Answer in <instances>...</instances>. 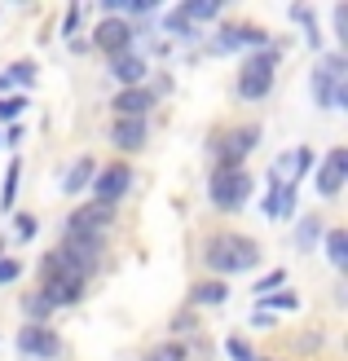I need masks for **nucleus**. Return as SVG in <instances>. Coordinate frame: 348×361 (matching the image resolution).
Segmentation results:
<instances>
[{
	"label": "nucleus",
	"instance_id": "obj_10",
	"mask_svg": "<svg viewBox=\"0 0 348 361\" xmlns=\"http://www.w3.org/2000/svg\"><path fill=\"white\" fill-rule=\"evenodd\" d=\"M308 164H313V150H308V146H296L291 154L273 159V168H269V185H291V190H296V185H300V176L308 172Z\"/></svg>",
	"mask_w": 348,
	"mask_h": 361
},
{
	"label": "nucleus",
	"instance_id": "obj_30",
	"mask_svg": "<svg viewBox=\"0 0 348 361\" xmlns=\"http://www.w3.org/2000/svg\"><path fill=\"white\" fill-rule=\"evenodd\" d=\"M35 216H18V238H35Z\"/></svg>",
	"mask_w": 348,
	"mask_h": 361
},
{
	"label": "nucleus",
	"instance_id": "obj_7",
	"mask_svg": "<svg viewBox=\"0 0 348 361\" xmlns=\"http://www.w3.org/2000/svg\"><path fill=\"white\" fill-rule=\"evenodd\" d=\"M13 344H18V353L31 357V361H53V357H62V335L49 331V326H23Z\"/></svg>",
	"mask_w": 348,
	"mask_h": 361
},
{
	"label": "nucleus",
	"instance_id": "obj_3",
	"mask_svg": "<svg viewBox=\"0 0 348 361\" xmlns=\"http://www.w3.org/2000/svg\"><path fill=\"white\" fill-rule=\"evenodd\" d=\"M208 194L221 212H238L251 198V172L247 168H216L208 180Z\"/></svg>",
	"mask_w": 348,
	"mask_h": 361
},
{
	"label": "nucleus",
	"instance_id": "obj_19",
	"mask_svg": "<svg viewBox=\"0 0 348 361\" xmlns=\"http://www.w3.org/2000/svg\"><path fill=\"white\" fill-rule=\"evenodd\" d=\"M216 13H221V5H216V0H190V5L176 9L181 23H203V18H216Z\"/></svg>",
	"mask_w": 348,
	"mask_h": 361
},
{
	"label": "nucleus",
	"instance_id": "obj_34",
	"mask_svg": "<svg viewBox=\"0 0 348 361\" xmlns=\"http://www.w3.org/2000/svg\"><path fill=\"white\" fill-rule=\"evenodd\" d=\"M76 27H80V9H71V13H66V23H62V31L71 35V31H76Z\"/></svg>",
	"mask_w": 348,
	"mask_h": 361
},
{
	"label": "nucleus",
	"instance_id": "obj_11",
	"mask_svg": "<svg viewBox=\"0 0 348 361\" xmlns=\"http://www.w3.org/2000/svg\"><path fill=\"white\" fill-rule=\"evenodd\" d=\"M115 221V207L111 203H88L80 212H71V221L62 233H93V238H102V229Z\"/></svg>",
	"mask_w": 348,
	"mask_h": 361
},
{
	"label": "nucleus",
	"instance_id": "obj_21",
	"mask_svg": "<svg viewBox=\"0 0 348 361\" xmlns=\"http://www.w3.org/2000/svg\"><path fill=\"white\" fill-rule=\"evenodd\" d=\"M23 313L31 317V322H27V326H44V317H49L53 309H49V300H44L40 291H35V295H27V300H23Z\"/></svg>",
	"mask_w": 348,
	"mask_h": 361
},
{
	"label": "nucleus",
	"instance_id": "obj_23",
	"mask_svg": "<svg viewBox=\"0 0 348 361\" xmlns=\"http://www.w3.org/2000/svg\"><path fill=\"white\" fill-rule=\"evenodd\" d=\"M18 176H23V164H18V159H13V164H9V176H5V194H0V207H13V194H18Z\"/></svg>",
	"mask_w": 348,
	"mask_h": 361
},
{
	"label": "nucleus",
	"instance_id": "obj_8",
	"mask_svg": "<svg viewBox=\"0 0 348 361\" xmlns=\"http://www.w3.org/2000/svg\"><path fill=\"white\" fill-rule=\"evenodd\" d=\"M133 23H128V18H102L97 23V31H93V44L102 49V53H111V58H119V53H128L133 49Z\"/></svg>",
	"mask_w": 348,
	"mask_h": 361
},
{
	"label": "nucleus",
	"instance_id": "obj_31",
	"mask_svg": "<svg viewBox=\"0 0 348 361\" xmlns=\"http://www.w3.org/2000/svg\"><path fill=\"white\" fill-rule=\"evenodd\" d=\"M18 274H23V264H18V260H0V282H13Z\"/></svg>",
	"mask_w": 348,
	"mask_h": 361
},
{
	"label": "nucleus",
	"instance_id": "obj_14",
	"mask_svg": "<svg viewBox=\"0 0 348 361\" xmlns=\"http://www.w3.org/2000/svg\"><path fill=\"white\" fill-rule=\"evenodd\" d=\"M111 75L124 88H141V80H145V58H137V53H119V58L111 62Z\"/></svg>",
	"mask_w": 348,
	"mask_h": 361
},
{
	"label": "nucleus",
	"instance_id": "obj_20",
	"mask_svg": "<svg viewBox=\"0 0 348 361\" xmlns=\"http://www.w3.org/2000/svg\"><path fill=\"white\" fill-rule=\"evenodd\" d=\"M326 256H331L335 269L348 264V233H344V229H331V233H326Z\"/></svg>",
	"mask_w": 348,
	"mask_h": 361
},
{
	"label": "nucleus",
	"instance_id": "obj_15",
	"mask_svg": "<svg viewBox=\"0 0 348 361\" xmlns=\"http://www.w3.org/2000/svg\"><path fill=\"white\" fill-rule=\"evenodd\" d=\"M111 141L119 150H141L145 146V119H115Z\"/></svg>",
	"mask_w": 348,
	"mask_h": 361
},
{
	"label": "nucleus",
	"instance_id": "obj_1",
	"mask_svg": "<svg viewBox=\"0 0 348 361\" xmlns=\"http://www.w3.org/2000/svg\"><path fill=\"white\" fill-rule=\"evenodd\" d=\"M203 264L212 274H247L260 264V247L243 233H212L203 243Z\"/></svg>",
	"mask_w": 348,
	"mask_h": 361
},
{
	"label": "nucleus",
	"instance_id": "obj_32",
	"mask_svg": "<svg viewBox=\"0 0 348 361\" xmlns=\"http://www.w3.org/2000/svg\"><path fill=\"white\" fill-rule=\"evenodd\" d=\"M269 304H273V309H296V304H300V300H296V295H273Z\"/></svg>",
	"mask_w": 348,
	"mask_h": 361
},
{
	"label": "nucleus",
	"instance_id": "obj_28",
	"mask_svg": "<svg viewBox=\"0 0 348 361\" xmlns=\"http://www.w3.org/2000/svg\"><path fill=\"white\" fill-rule=\"evenodd\" d=\"M150 361H186V348H181V344H163V348L150 353Z\"/></svg>",
	"mask_w": 348,
	"mask_h": 361
},
{
	"label": "nucleus",
	"instance_id": "obj_12",
	"mask_svg": "<svg viewBox=\"0 0 348 361\" xmlns=\"http://www.w3.org/2000/svg\"><path fill=\"white\" fill-rule=\"evenodd\" d=\"M344 176H348V150H344V146H335L331 154L322 159V172H318V190H322L326 198H335V194L344 190Z\"/></svg>",
	"mask_w": 348,
	"mask_h": 361
},
{
	"label": "nucleus",
	"instance_id": "obj_26",
	"mask_svg": "<svg viewBox=\"0 0 348 361\" xmlns=\"http://www.w3.org/2000/svg\"><path fill=\"white\" fill-rule=\"evenodd\" d=\"M225 348H229V361H256V357H251V344H247L243 335H229Z\"/></svg>",
	"mask_w": 348,
	"mask_h": 361
},
{
	"label": "nucleus",
	"instance_id": "obj_24",
	"mask_svg": "<svg viewBox=\"0 0 348 361\" xmlns=\"http://www.w3.org/2000/svg\"><path fill=\"white\" fill-rule=\"evenodd\" d=\"M5 80H9V84H23V88H27V84H35V62H27V58H23V62H13Z\"/></svg>",
	"mask_w": 348,
	"mask_h": 361
},
{
	"label": "nucleus",
	"instance_id": "obj_5",
	"mask_svg": "<svg viewBox=\"0 0 348 361\" xmlns=\"http://www.w3.org/2000/svg\"><path fill=\"white\" fill-rule=\"evenodd\" d=\"M58 256H62L71 269H76L80 278H88V274L102 264V238H93V233H62Z\"/></svg>",
	"mask_w": 348,
	"mask_h": 361
},
{
	"label": "nucleus",
	"instance_id": "obj_29",
	"mask_svg": "<svg viewBox=\"0 0 348 361\" xmlns=\"http://www.w3.org/2000/svg\"><path fill=\"white\" fill-rule=\"evenodd\" d=\"M23 97H5V102H0V119H18V115H23Z\"/></svg>",
	"mask_w": 348,
	"mask_h": 361
},
{
	"label": "nucleus",
	"instance_id": "obj_16",
	"mask_svg": "<svg viewBox=\"0 0 348 361\" xmlns=\"http://www.w3.org/2000/svg\"><path fill=\"white\" fill-rule=\"evenodd\" d=\"M291 212H296V190H291V185H269L265 216H269V221H287Z\"/></svg>",
	"mask_w": 348,
	"mask_h": 361
},
{
	"label": "nucleus",
	"instance_id": "obj_33",
	"mask_svg": "<svg viewBox=\"0 0 348 361\" xmlns=\"http://www.w3.org/2000/svg\"><path fill=\"white\" fill-rule=\"evenodd\" d=\"M335 31H340V35H344V31H348V9H344V5H340V9H335Z\"/></svg>",
	"mask_w": 348,
	"mask_h": 361
},
{
	"label": "nucleus",
	"instance_id": "obj_4",
	"mask_svg": "<svg viewBox=\"0 0 348 361\" xmlns=\"http://www.w3.org/2000/svg\"><path fill=\"white\" fill-rule=\"evenodd\" d=\"M278 58H282L278 49H260L256 58H247V62H243V75H238V97H247V102L265 97L269 88H273V71H278Z\"/></svg>",
	"mask_w": 348,
	"mask_h": 361
},
{
	"label": "nucleus",
	"instance_id": "obj_27",
	"mask_svg": "<svg viewBox=\"0 0 348 361\" xmlns=\"http://www.w3.org/2000/svg\"><path fill=\"white\" fill-rule=\"evenodd\" d=\"M282 282H287V274H282V269H273V274H265L260 282H256V291H260V295H273Z\"/></svg>",
	"mask_w": 348,
	"mask_h": 361
},
{
	"label": "nucleus",
	"instance_id": "obj_13",
	"mask_svg": "<svg viewBox=\"0 0 348 361\" xmlns=\"http://www.w3.org/2000/svg\"><path fill=\"white\" fill-rule=\"evenodd\" d=\"M150 106H155V97L145 93V88H124V93L115 97V115L119 119H145Z\"/></svg>",
	"mask_w": 348,
	"mask_h": 361
},
{
	"label": "nucleus",
	"instance_id": "obj_6",
	"mask_svg": "<svg viewBox=\"0 0 348 361\" xmlns=\"http://www.w3.org/2000/svg\"><path fill=\"white\" fill-rule=\"evenodd\" d=\"M256 141H260V128H256V123H247V128H229V133L212 146L216 168H243V159L256 150Z\"/></svg>",
	"mask_w": 348,
	"mask_h": 361
},
{
	"label": "nucleus",
	"instance_id": "obj_25",
	"mask_svg": "<svg viewBox=\"0 0 348 361\" xmlns=\"http://www.w3.org/2000/svg\"><path fill=\"white\" fill-rule=\"evenodd\" d=\"M225 300V286L221 282H203V286H194V304H221Z\"/></svg>",
	"mask_w": 348,
	"mask_h": 361
},
{
	"label": "nucleus",
	"instance_id": "obj_22",
	"mask_svg": "<svg viewBox=\"0 0 348 361\" xmlns=\"http://www.w3.org/2000/svg\"><path fill=\"white\" fill-rule=\"evenodd\" d=\"M318 233H322V221H318V216H308V221H304V225L296 229V247H300V251H313Z\"/></svg>",
	"mask_w": 348,
	"mask_h": 361
},
{
	"label": "nucleus",
	"instance_id": "obj_17",
	"mask_svg": "<svg viewBox=\"0 0 348 361\" xmlns=\"http://www.w3.org/2000/svg\"><path fill=\"white\" fill-rule=\"evenodd\" d=\"M243 44L269 49V35H265L260 27H225V31H221V49H243Z\"/></svg>",
	"mask_w": 348,
	"mask_h": 361
},
{
	"label": "nucleus",
	"instance_id": "obj_2",
	"mask_svg": "<svg viewBox=\"0 0 348 361\" xmlns=\"http://www.w3.org/2000/svg\"><path fill=\"white\" fill-rule=\"evenodd\" d=\"M40 295L49 300V309H62V304H76L84 295V278L71 269L58 251L40 260Z\"/></svg>",
	"mask_w": 348,
	"mask_h": 361
},
{
	"label": "nucleus",
	"instance_id": "obj_18",
	"mask_svg": "<svg viewBox=\"0 0 348 361\" xmlns=\"http://www.w3.org/2000/svg\"><path fill=\"white\" fill-rule=\"evenodd\" d=\"M93 176H97V164H93L88 154H80L76 164H71L66 180H62V190H66V194H80V190H88V185H93Z\"/></svg>",
	"mask_w": 348,
	"mask_h": 361
},
{
	"label": "nucleus",
	"instance_id": "obj_9",
	"mask_svg": "<svg viewBox=\"0 0 348 361\" xmlns=\"http://www.w3.org/2000/svg\"><path fill=\"white\" fill-rule=\"evenodd\" d=\"M128 185H133V168H128V164H106V168L93 176V194H97V203H111V207L128 194Z\"/></svg>",
	"mask_w": 348,
	"mask_h": 361
}]
</instances>
